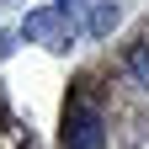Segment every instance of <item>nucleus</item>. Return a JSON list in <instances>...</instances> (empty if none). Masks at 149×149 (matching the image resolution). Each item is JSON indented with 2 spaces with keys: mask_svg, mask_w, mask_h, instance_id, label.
I'll use <instances>...</instances> for the list:
<instances>
[{
  "mask_svg": "<svg viewBox=\"0 0 149 149\" xmlns=\"http://www.w3.org/2000/svg\"><path fill=\"white\" fill-rule=\"evenodd\" d=\"M107 128H101V112L96 107H74L64 117V149H101Z\"/></svg>",
  "mask_w": 149,
  "mask_h": 149,
  "instance_id": "obj_2",
  "label": "nucleus"
},
{
  "mask_svg": "<svg viewBox=\"0 0 149 149\" xmlns=\"http://www.w3.org/2000/svg\"><path fill=\"white\" fill-rule=\"evenodd\" d=\"M128 69H133V80H139V85H149V43H139L133 53H128Z\"/></svg>",
  "mask_w": 149,
  "mask_h": 149,
  "instance_id": "obj_3",
  "label": "nucleus"
},
{
  "mask_svg": "<svg viewBox=\"0 0 149 149\" xmlns=\"http://www.w3.org/2000/svg\"><path fill=\"white\" fill-rule=\"evenodd\" d=\"M22 32L43 48H69L74 43V22H69V6H43V11H27Z\"/></svg>",
  "mask_w": 149,
  "mask_h": 149,
  "instance_id": "obj_1",
  "label": "nucleus"
},
{
  "mask_svg": "<svg viewBox=\"0 0 149 149\" xmlns=\"http://www.w3.org/2000/svg\"><path fill=\"white\" fill-rule=\"evenodd\" d=\"M59 6H74V0H59Z\"/></svg>",
  "mask_w": 149,
  "mask_h": 149,
  "instance_id": "obj_5",
  "label": "nucleus"
},
{
  "mask_svg": "<svg viewBox=\"0 0 149 149\" xmlns=\"http://www.w3.org/2000/svg\"><path fill=\"white\" fill-rule=\"evenodd\" d=\"M112 27H117V6H96V11H91V32H112Z\"/></svg>",
  "mask_w": 149,
  "mask_h": 149,
  "instance_id": "obj_4",
  "label": "nucleus"
}]
</instances>
